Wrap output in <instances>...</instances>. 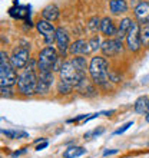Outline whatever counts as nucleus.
Masks as SVG:
<instances>
[{
    "label": "nucleus",
    "instance_id": "obj_1",
    "mask_svg": "<svg viewBox=\"0 0 149 158\" xmlns=\"http://www.w3.org/2000/svg\"><path fill=\"white\" fill-rule=\"evenodd\" d=\"M89 73H91L92 82L95 85H99V86L108 88L109 85V63L105 58H100V56H95V58L91 59V63H89Z\"/></svg>",
    "mask_w": 149,
    "mask_h": 158
},
{
    "label": "nucleus",
    "instance_id": "obj_2",
    "mask_svg": "<svg viewBox=\"0 0 149 158\" xmlns=\"http://www.w3.org/2000/svg\"><path fill=\"white\" fill-rule=\"evenodd\" d=\"M34 66H37V63H34V60H30V66H26V69L17 78V88H19V92L23 95L36 94L37 76L34 72L36 69Z\"/></svg>",
    "mask_w": 149,
    "mask_h": 158
},
{
    "label": "nucleus",
    "instance_id": "obj_3",
    "mask_svg": "<svg viewBox=\"0 0 149 158\" xmlns=\"http://www.w3.org/2000/svg\"><path fill=\"white\" fill-rule=\"evenodd\" d=\"M17 73L16 69L13 68L10 58L6 52L2 50L0 53V85L2 86H12L17 82Z\"/></svg>",
    "mask_w": 149,
    "mask_h": 158
},
{
    "label": "nucleus",
    "instance_id": "obj_4",
    "mask_svg": "<svg viewBox=\"0 0 149 158\" xmlns=\"http://www.w3.org/2000/svg\"><path fill=\"white\" fill-rule=\"evenodd\" d=\"M58 53L52 46H47L39 53L37 59V69L40 72H53V66L58 60Z\"/></svg>",
    "mask_w": 149,
    "mask_h": 158
},
{
    "label": "nucleus",
    "instance_id": "obj_5",
    "mask_svg": "<svg viewBox=\"0 0 149 158\" xmlns=\"http://www.w3.org/2000/svg\"><path fill=\"white\" fill-rule=\"evenodd\" d=\"M59 73H60V79L72 83L74 88L78 86L79 82H80L83 78H86V73L78 71V69L74 68V65L72 63V60H67V62L63 63L62 68H60V71H59Z\"/></svg>",
    "mask_w": 149,
    "mask_h": 158
},
{
    "label": "nucleus",
    "instance_id": "obj_6",
    "mask_svg": "<svg viewBox=\"0 0 149 158\" xmlns=\"http://www.w3.org/2000/svg\"><path fill=\"white\" fill-rule=\"evenodd\" d=\"M126 46L131 52H138L141 49V27H139V23H136V22L132 23L128 35H126Z\"/></svg>",
    "mask_w": 149,
    "mask_h": 158
},
{
    "label": "nucleus",
    "instance_id": "obj_7",
    "mask_svg": "<svg viewBox=\"0 0 149 158\" xmlns=\"http://www.w3.org/2000/svg\"><path fill=\"white\" fill-rule=\"evenodd\" d=\"M29 60H30V52L27 46L16 48L12 55V58H10V62H12L14 69H23Z\"/></svg>",
    "mask_w": 149,
    "mask_h": 158
},
{
    "label": "nucleus",
    "instance_id": "obj_8",
    "mask_svg": "<svg viewBox=\"0 0 149 158\" xmlns=\"http://www.w3.org/2000/svg\"><path fill=\"white\" fill-rule=\"evenodd\" d=\"M36 27L37 30L40 32V35H43V38H45V42L47 46H52L56 42V30L54 29V26L52 25V22H47L45 19H42L36 23Z\"/></svg>",
    "mask_w": 149,
    "mask_h": 158
},
{
    "label": "nucleus",
    "instance_id": "obj_9",
    "mask_svg": "<svg viewBox=\"0 0 149 158\" xmlns=\"http://www.w3.org/2000/svg\"><path fill=\"white\" fill-rule=\"evenodd\" d=\"M53 85V72H40L37 76V85H36V94H47L49 89Z\"/></svg>",
    "mask_w": 149,
    "mask_h": 158
},
{
    "label": "nucleus",
    "instance_id": "obj_10",
    "mask_svg": "<svg viewBox=\"0 0 149 158\" xmlns=\"http://www.w3.org/2000/svg\"><path fill=\"white\" fill-rule=\"evenodd\" d=\"M100 50L103 52L105 56H115L122 52V40L119 39H106L102 42Z\"/></svg>",
    "mask_w": 149,
    "mask_h": 158
},
{
    "label": "nucleus",
    "instance_id": "obj_11",
    "mask_svg": "<svg viewBox=\"0 0 149 158\" xmlns=\"http://www.w3.org/2000/svg\"><path fill=\"white\" fill-rule=\"evenodd\" d=\"M56 43H58L59 52L65 56L70 48V43H69V35L63 27H58V30H56Z\"/></svg>",
    "mask_w": 149,
    "mask_h": 158
},
{
    "label": "nucleus",
    "instance_id": "obj_12",
    "mask_svg": "<svg viewBox=\"0 0 149 158\" xmlns=\"http://www.w3.org/2000/svg\"><path fill=\"white\" fill-rule=\"evenodd\" d=\"M133 15L139 23H149V2H139L136 7L133 9Z\"/></svg>",
    "mask_w": 149,
    "mask_h": 158
},
{
    "label": "nucleus",
    "instance_id": "obj_13",
    "mask_svg": "<svg viewBox=\"0 0 149 158\" xmlns=\"http://www.w3.org/2000/svg\"><path fill=\"white\" fill-rule=\"evenodd\" d=\"M69 52L72 55H80V56H85V55H89L92 52L91 45L89 42L85 40V39H79V40L73 42L69 48Z\"/></svg>",
    "mask_w": 149,
    "mask_h": 158
},
{
    "label": "nucleus",
    "instance_id": "obj_14",
    "mask_svg": "<svg viewBox=\"0 0 149 158\" xmlns=\"http://www.w3.org/2000/svg\"><path fill=\"white\" fill-rule=\"evenodd\" d=\"M59 15H60V12H59V7L56 6V4H47V6L42 10V17L47 22L58 20Z\"/></svg>",
    "mask_w": 149,
    "mask_h": 158
},
{
    "label": "nucleus",
    "instance_id": "obj_15",
    "mask_svg": "<svg viewBox=\"0 0 149 158\" xmlns=\"http://www.w3.org/2000/svg\"><path fill=\"white\" fill-rule=\"evenodd\" d=\"M100 32H102L105 36H108V38H111V36H116L118 29L115 27V25H113V22H112L111 17H103V19H102V23H100Z\"/></svg>",
    "mask_w": 149,
    "mask_h": 158
},
{
    "label": "nucleus",
    "instance_id": "obj_16",
    "mask_svg": "<svg viewBox=\"0 0 149 158\" xmlns=\"http://www.w3.org/2000/svg\"><path fill=\"white\" fill-rule=\"evenodd\" d=\"M9 13H10V16L12 17L27 20V17L30 16V7L29 6H20V4H17V6H14V7L10 9Z\"/></svg>",
    "mask_w": 149,
    "mask_h": 158
},
{
    "label": "nucleus",
    "instance_id": "obj_17",
    "mask_svg": "<svg viewBox=\"0 0 149 158\" xmlns=\"http://www.w3.org/2000/svg\"><path fill=\"white\" fill-rule=\"evenodd\" d=\"M132 19H129V17H125L122 19L119 23V27H118V32H116V39H119L122 40L123 38H126V35H128L129 29H131V26H132Z\"/></svg>",
    "mask_w": 149,
    "mask_h": 158
},
{
    "label": "nucleus",
    "instance_id": "obj_18",
    "mask_svg": "<svg viewBox=\"0 0 149 158\" xmlns=\"http://www.w3.org/2000/svg\"><path fill=\"white\" fill-rule=\"evenodd\" d=\"M76 89H78L80 94H83V95H95V86L92 85V82L89 81L87 78H83L80 82H79V85L76 86Z\"/></svg>",
    "mask_w": 149,
    "mask_h": 158
},
{
    "label": "nucleus",
    "instance_id": "obj_19",
    "mask_svg": "<svg viewBox=\"0 0 149 158\" xmlns=\"http://www.w3.org/2000/svg\"><path fill=\"white\" fill-rule=\"evenodd\" d=\"M109 7H111V12L113 15H120V13L128 12V3L125 0H111Z\"/></svg>",
    "mask_w": 149,
    "mask_h": 158
},
{
    "label": "nucleus",
    "instance_id": "obj_20",
    "mask_svg": "<svg viewBox=\"0 0 149 158\" xmlns=\"http://www.w3.org/2000/svg\"><path fill=\"white\" fill-rule=\"evenodd\" d=\"M135 112L136 114H146L149 112V99L148 96H141L135 102Z\"/></svg>",
    "mask_w": 149,
    "mask_h": 158
},
{
    "label": "nucleus",
    "instance_id": "obj_21",
    "mask_svg": "<svg viewBox=\"0 0 149 158\" xmlns=\"http://www.w3.org/2000/svg\"><path fill=\"white\" fill-rule=\"evenodd\" d=\"M83 154H86V150L83 147H70L63 152V158H78Z\"/></svg>",
    "mask_w": 149,
    "mask_h": 158
},
{
    "label": "nucleus",
    "instance_id": "obj_22",
    "mask_svg": "<svg viewBox=\"0 0 149 158\" xmlns=\"http://www.w3.org/2000/svg\"><path fill=\"white\" fill-rule=\"evenodd\" d=\"M3 135H6L7 138H12V139H20V138H27L29 134L25 132V131H16V129H3L2 131Z\"/></svg>",
    "mask_w": 149,
    "mask_h": 158
},
{
    "label": "nucleus",
    "instance_id": "obj_23",
    "mask_svg": "<svg viewBox=\"0 0 149 158\" xmlns=\"http://www.w3.org/2000/svg\"><path fill=\"white\" fill-rule=\"evenodd\" d=\"M72 63L74 65V68L80 72H85L86 73V69L87 66V62H86V58H82V56H78V58H73L72 59Z\"/></svg>",
    "mask_w": 149,
    "mask_h": 158
},
{
    "label": "nucleus",
    "instance_id": "obj_24",
    "mask_svg": "<svg viewBox=\"0 0 149 158\" xmlns=\"http://www.w3.org/2000/svg\"><path fill=\"white\" fill-rule=\"evenodd\" d=\"M73 85L72 83H69V82H66V81H63V79H60V82L58 83V92L59 94H70L72 92V89H73Z\"/></svg>",
    "mask_w": 149,
    "mask_h": 158
},
{
    "label": "nucleus",
    "instance_id": "obj_25",
    "mask_svg": "<svg viewBox=\"0 0 149 158\" xmlns=\"http://www.w3.org/2000/svg\"><path fill=\"white\" fill-rule=\"evenodd\" d=\"M141 42L142 46L149 48V23H146L141 27Z\"/></svg>",
    "mask_w": 149,
    "mask_h": 158
},
{
    "label": "nucleus",
    "instance_id": "obj_26",
    "mask_svg": "<svg viewBox=\"0 0 149 158\" xmlns=\"http://www.w3.org/2000/svg\"><path fill=\"white\" fill-rule=\"evenodd\" d=\"M100 23H102V19H99L98 16H93L87 22V27H89L92 32H98V30H100Z\"/></svg>",
    "mask_w": 149,
    "mask_h": 158
},
{
    "label": "nucleus",
    "instance_id": "obj_27",
    "mask_svg": "<svg viewBox=\"0 0 149 158\" xmlns=\"http://www.w3.org/2000/svg\"><path fill=\"white\" fill-rule=\"evenodd\" d=\"M89 45H91L92 52H95V50L100 49V46H102V43H100L99 36H93V38H92L91 40H89Z\"/></svg>",
    "mask_w": 149,
    "mask_h": 158
},
{
    "label": "nucleus",
    "instance_id": "obj_28",
    "mask_svg": "<svg viewBox=\"0 0 149 158\" xmlns=\"http://www.w3.org/2000/svg\"><path fill=\"white\" fill-rule=\"evenodd\" d=\"M132 125H133V121H129V122H126V124H125L123 127H122V128L116 129V131H115V132H113V134H115V135H120V134H123L125 131H128V129L131 128Z\"/></svg>",
    "mask_w": 149,
    "mask_h": 158
},
{
    "label": "nucleus",
    "instance_id": "obj_29",
    "mask_svg": "<svg viewBox=\"0 0 149 158\" xmlns=\"http://www.w3.org/2000/svg\"><path fill=\"white\" fill-rule=\"evenodd\" d=\"M113 154H118V150H106V151H103L105 157H108V155H113Z\"/></svg>",
    "mask_w": 149,
    "mask_h": 158
},
{
    "label": "nucleus",
    "instance_id": "obj_30",
    "mask_svg": "<svg viewBox=\"0 0 149 158\" xmlns=\"http://www.w3.org/2000/svg\"><path fill=\"white\" fill-rule=\"evenodd\" d=\"M46 147H47V141H43L42 144H39V145L36 147V150L40 151V150H43V148H46Z\"/></svg>",
    "mask_w": 149,
    "mask_h": 158
},
{
    "label": "nucleus",
    "instance_id": "obj_31",
    "mask_svg": "<svg viewBox=\"0 0 149 158\" xmlns=\"http://www.w3.org/2000/svg\"><path fill=\"white\" fill-rule=\"evenodd\" d=\"M23 152H26V150H22V151H17V152H13L12 157H13V158H14V157H19V155H22Z\"/></svg>",
    "mask_w": 149,
    "mask_h": 158
},
{
    "label": "nucleus",
    "instance_id": "obj_32",
    "mask_svg": "<svg viewBox=\"0 0 149 158\" xmlns=\"http://www.w3.org/2000/svg\"><path fill=\"white\" fill-rule=\"evenodd\" d=\"M138 3H139V2H136V0H131V6H133V9L138 6Z\"/></svg>",
    "mask_w": 149,
    "mask_h": 158
},
{
    "label": "nucleus",
    "instance_id": "obj_33",
    "mask_svg": "<svg viewBox=\"0 0 149 158\" xmlns=\"http://www.w3.org/2000/svg\"><path fill=\"white\" fill-rule=\"evenodd\" d=\"M145 119H146V122H149V112L146 114V117H145Z\"/></svg>",
    "mask_w": 149,
    "mask_h": 158
},
{
    "label": "nucleus",
    "instance_id": "obj_34",
    "mask_svg": "<svg viewBox=\"0 0 149 158\" xmlns=\"http://www.w3.org/2000/svg\"><path fill=\"white\" fill-rule=\"evenodd\" d=\"M148 145H149V144H148Z\"/></svg>",
    "mask_w": 149,
    "mask_h": 158
}]
</instances>
